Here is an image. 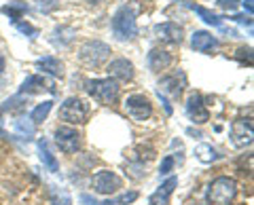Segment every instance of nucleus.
I'll list each match as a JSON object with an SVG mask.
<instances>
[{"instance_id":"obj_13","label":"nucleus","mask_w":254,"mask_h":205,"mask_svg":"<svg viewBox=\"0 0 254 205\" xmlns=\"http://www.w3.org/2000/svg\"><path fill=\"white\" fill-rule=\"evenodd\" d=\"M178 186V178H168L165 182L157 188V191L148 197V203L150 205H168L170 199H172V193H174V188Z\"/></svg>"},{"instance_id":"obj_26","label":"nucleus","mask_w":254,"mask_h":205,"mask_svg":"<svg viewBox=\"0 0 254 205\" xmlns=\"http://www.w3.org/2000/svg\"><path fill=\"white\" fill-rule=\"evenodd\" d=\"M15 131L21 133L26 140H30L34 136V125H30L28 121H15Z\"/></svg>"},{"instance_id":"obj_21","label":"nucleus","mask_w":254,"mask_h":205,"mask_svg":"<svg viewBox=\"0 0 254 205\" xmlns=\"http://www.w3.org/2000/svg\"><path fill=\"white\" fill-rule=\"evenodd\" d=\"M43 89H47L45 78H43V76H38V74H32V76H28L26 81L21 83L19 93H41Z\"/></svg>"},{"instance_id":"obj_36","label":"nucleus","mask_w":254,"mask_h":205,"mask_svg":"<svg viewBox=\"0 0 254 205\" xmlns=\"http://www.w3.org/2000/svg\"><path fill=\"white\" fill-rule=\"evenodd\" d=\"M91 2H93V0H91ZM95 2H98V0H95Z\"/></svg>"},{"instance_id":"obj_25","label":"nucleus","mask_w":254,"mask_h":205,"mask_svg":"<svg viewBox=\"0 0 254 205\" xmlns=\"http://www.w3.org/2000/svg\"><path fill=\"white\" fill-rule=\"evenodd\" d=\"M138 199V193L136 191H131V193H123L121 197H117L115 201H104L102 205H129Z\"/></svg>"},{"instance_id":"obj_4","label":"nucleus","mask_w":254,"mask_h":205,"mask_svg":"<svg viewBox=\"0 0 254 205\" xmlns=\"http://www.w3.org/2000/svg\"><path fill=\"white\" fill-rule=\"evenodd\" d=\"M108 57H110V47L106 43H102V41L85 43L81 47V51H78V59H81L85 66H89V68L102 66Z\"/></svg>"},{"instance_id":"obj_10","label":"nucleus","mask_w":254,"mask_h":205,"mask_svg":"<svg viewBox=\"0 0 254 205\" xmlns=\"http://www.w3.org/2000/svg\"><path fill=\"white\" fill-rule=\"evenodd\" d=\"M187 116L195 125H203V123L210 121V112H208V108H205L203 98L199 96V93L189 96V100H187Z\"/></svg>"},{"instance_id":"obj_32","label":"nucleus","mask_w":254,"mask_h":205,"mask_svg":"<svg viewBox=\"0 0 254 205\" xmlns=\"http://www.w3.org/2000/svg\"><path fill=\"white\" fill-rule=\"evenodd\" d=\"M216 4L220 6V9L233 11V9H235V4H237V0H216Z\"/></svg>"},{"instance_id":"obj_28","label":"nucleus","mask_w":254,"mask_h":205,"mask_svg":"<svg viewBox=\"0 0 254 205\" xmlns=\"http://www.w3.org/2000/svg\"><path fill=\"white\" fill-rule=\"evenodd\" d=\"M174 163H176V161H174L172 154L165 156V159L161 161V167H159V176H168V173L174 169Z\"/></svg>"},{"instance_id":"obj_29","label":"nucleus","mask_w":254,"mask_h":205,"mask_svg":"<svg viewBox=\"0 0 254 205\" xmlns=\"http://www.w3.org/2000/svg\"><path fill=\"white\" fill-rule=\"evenodd\" d=\"M237 59H248V64H252V49L250 47H242V49H237Z\"/></svg>"},{"instance_id":"obj_3","label":"nucleus","mask_w":254,"mask_h":205,"mask_svg":"<svg viewBox=\"0 0 254 205\" xmlns=\"http://www.w3.org/2000/svg\"><path fill=\"white\" fill-rule=\"evenodd\" d=\"M237 195V182L229 176H220L212 180L208 186V205H231Z\"/></svg>"},{"instance_id":"obj_23","label":"nucleus","mask_w":254,"mask_h":205,"mask_svg":"<svg viewBox=\"0 0 254 205\" xmlns=\"http://www.w3.org/2000/svg\"><path fill=\"white\" fill-rule=\"evenodd\" d=\"M51 108H53V102H51V100H47V102H43V104H38V106H36V108L30 112V119H32V123H34V125L43 123V121L47 119V116H49Z\"/></svg>"},{"instance_id":"obj_8","label":"nucleus","mask_w":254,"mask_h":205,"mask_svg":"<svg viewBox=\"0 0 254 205\" xmlns=\"http://www.w3.org/2000/svg\"><path fill=\"white\" fill-rule=\"evenodd\" d=\"M91 186H93V191L100 195H113L121 188V178L110 169H102L91 178Z\"/></svg>"},{"instance_id":"obj_22","label":"nucleus","mask_w":254,"mask_h":205,"mask_svg":"<svg viewBox=\"0 0 254 205\" xmlns=\"http://www.w3.org/2000/svg\"><path fill=\"white\" fill-rule=\"evenodd\" d=\"M195 156H197V159H199L201 163H214V161L220 159L218 151H216V148H214L212 144H197V146H195Z\"/></svg>"},{"instance_id":"obj_19","label":"nucleus","mask_w":254,"mask_h":205,"mask_svg":"<svg viewBox=\"0 0 254 205\" xmlns=\"http://www.w3.org/2000/svg\"><path fill=\"white\" fill-rule=\"evenodd\" d=\"M185 6H189L190 11H195V13L201 17V21H205V23H208V26H214V28H220V26H222V19L218 17L216 13H212L210 9H205V6L193 4V2H185Z\"/></svg>"},{"instance_id":"obj_17","label":"nucleus","mask_w":254,"mask_h":205,"mask_svg":"<svg viewBox=\"0 0 254 205\" xmlns=\"http://www.w3.org/2000/svg\"><path fill=\"white\" fill-rule=\"evenodd\" d=\"M36 66L41 68L43 72L51 74V76H58V78L64 76V64H62L58 57H53V55H43V57H38L36 59Z\"/></svg>"},{"instance_id":"obj_33","label":"nucleus","mask_w":254,"mask_h":205,"mask_svg":"<svg viewBox=\"0 0 254 205\" xmlns=\"http://www.w3.org/2000/svg\"><path fill=\"white\" fill-rule=\"evenodd\" d=\"M81 203H85V205H98V201L91 199L89 195H81Z\"/></svg>"},{"instance_id":"obj_30","label":"nucleus","mask_w":254,"mask_h":205,"mask_svg":"<svg viewBox=\"0 0 254 205\" xmlns=\"http://www.w3.org/2000/svg\"><path fill=\"white\" fill-rule=\"evenodd\" d=\"M38 2V9H41L43 13H49L51 9H55V2L53 0H36Z\"/></svg>"},{"instance_id":"obj_9","label":"nucleus","mask_w":254,"mask_h":205,"mask_svg":"<svg viewBox=\"0 0 254 205\" xmlns=\"http://www.w3.org/2000/svg\"><path fill=\"white\" fill-rule=\"evenodd\" d=\"M231 138H233V144L237 148L250 146L252 144V138H254L252 119H237V121H233L231 123Z\"/></svg>"},{"instance_id":"obj_6","label":"nucleus","mask_w":254,"mask_h":205,"mask_svg":"<svg viewBox=\"0 0 254 205\" xmlns=\"http://www.w3.org/2000/svg\"><path fill=\"white\" fill-rule=\"evenodd\" d=\"M125 110L127 114L131 116L133 121H146L150 114H153V104H150V100L146 96H142V93H133L125 100Z\"/></svg>"},{"instance_id":"obj_11","label":"nucleus","mask_w":254,"mask_h":205,"mask_svg":"<svg viewBox=\"0 0 254 205\" xmlns=\"http://www.w3.org/2000/svg\"><path fill=\"white\" fill-rule=\"evenodd\" d=\"M182 89H185V74L182 72L163 76L157 85V93H161V96H172V98H178L182 93Z\"/></svg>"},{"instance_id":"obj_27","label":"nucleus","mask_w":254,"mask_h":205,"mask_svg":"<svg viewBox=\"0 0 254 205\" xmlns=\"http://www.w3.org/2000/svg\"><path fill=\"white\" fill-rule=\"evenodd\" d=\"M13 26H15V28H17V30H19V32H21V34H26V36H30V38H36V36H38V28H34V26H30V23H28V21H15V23H13Z\"/></svg>"},{"instance_id":"obj_35","label":"nucleus","mask_w":254,"mask_h":205,"mask_svg":"<svg viewBox=\"0 0 254 205\" xmlns=\"http://www.w3.org/2000/svg\"><path fill=\"white\" fill-rule=\"evenodd\" d=\"M2 70H4V57H2V53H0V74H2Z\"/></svg>"},{"instance_id":"obj_15","label":"nucleus","mask_w":254,"mask_h":205,"mask_svg":"<svg viewBox=\"0 0 254 205\" xmlns=\"http://www.w3.org/2000/svg\"><path fill=\"white\" fill-rule=\"evenodd\" d=\"M190 47L199 53H208L218 47V38L212 36L210 32H205V30H197V32L190 36Z\"/></svg>"},{"instance_id":"obj_14","label":"nucleus","mask_w":254,"mask_h":205,"mask_svg":"<svg viewBox=\"0 0 254 205\" xmlns=\"http://www.w3.org/2000/svg\"><path fill=\"white\" fill-rule=\"evenodd\" d=\"M155 32L165 43H182V38H185V30H182V26H178V23H174V21L159 23V26H155Z\"/></svg>"},{"instance_id":"obj_7","label":"nucleus","mask_w":254,"mask_h":205,"mask_svg":"<svg viewBox=\"0 0 254 205\" xmlns=\"http://www.w3.org/2000/svg\"><path fill=\"white\" fill-rule=\"evenodd\" d=\"M55 144L62 153L66 154H74L78 148H81V133H78L74 127H58L55 129Z\"/></svg>"},{"instance_id":"obj_1","label":"nucleus","mask_w":254,"mask_h":205,"mask_svg":"<svg viewBox=\"0 0 254 205\" xmlns=\"http://www.w3.org/2000/svg\"><path fill=\"white\" fill-rule=\"evenodd\" d=\"M110 26H113V34L117 41H131V38L138 36V26H136V9L133 6H121L115 15H113V21H110Z\"/></svg>"},{"instance_id":"obj_24","label":"nucleus","mask_w":254,"mask_h":205,"mask_svg":"<svg viewBox=\"0 0 254 205\" xmlns=\"http://www.w3.org/2000/svg\"><path fill=\"white\" fill-rule=\"evenodd\" d=\"M51 205H72V199H70V195L64 191V188L53 186V191H51Z\"/></svg>"},{"instance_id":"obj_12","label":"nucleus","mask_w":254,"mask_h":205,"mask_svg":"<svg viewBox=\"0 0 254 205\" xmlns=\"http://www.w3.org/2000/svg\"><path fill=\"white\" fill-rule=\"evenodd\" d=\"M106 72L110 78H119V81H131L133 74H136V70H133V64L129 59L125 57H119V59H113L110 64L106 66Z\"/></svg>"},{"instance_id":"obj_34","label":"nucleus","mask_w":254,"mask_h":205,"mask_svg":"<svg viewBox=\"0 0 254 205\" xmlns=\"http://www.w3.org/2000/svg\"><path fill=\"white\" fill-rule=\"evenodd\" d=\"M244 9L248 11V15H252V0H244Z\"/></svg>"},{"instance_id":"obj_18","label":"nucleus","mask_w":254,"mask_h":205,"mask_svg":"<svg viewBox=\"0 0 254 205\" xmlns=\"http://www.w3.org/2000/svg\"><path fill=\"white\" fill-rule=\"evenodd\" d=\"M38 151H41V161H43L45 167L49 169L51 173H58L60 171V163H58V159H55V154L51 153L49 142H47L45 138L38 140Z\"/></svg>"},{"instance_id":"obj_2","label":"nucleus","mask_w":254,"mask_h":205,"mask_svg":"<svg viewBox=\"0 0 254 205\" xmlns=\"http://www.w3.org/2000/svg\"><path fill=\"white\" fill-rule=\"evenodd\" d=\"M85 89L93 100H98L100 104L110 106L119 100L121 87H119V81L108 76V78H91V81H85Z\"/></svg>"},{"instance_id":"obj_31","label":"nucleus","mask_w":254,"mask_h":205,"mask_svg":"<svg viewBox=\"0 0 254 205\" xmlns=\"http://www.w3.org/2000/svg\"><path fill=\"white\" fill-rule=\"evenodd\" d=\"M231 19L237 23H244V26H252V15H231Z\"/></svg>"},{"instance_id":"obj_20","label":"nucleus","mask_w":254,"mask_h":205,"mask_svg":"<svg viewBox=\"0 0 254 205\" xmlns=\"http://www.w3.org/2000/svg\"><path fill=\"white\" fill-rule=\"evenodd\" d=\"M30 11V6L26 2H21V0H15V2H9V4H4L2 9H0V13H4V15H9V19L15 23V21H19L21 19V15H26Z\"/></svg>"},{"instance_id":"obj_5","label":"nucleus","mask_w":254,"mask_h":205,"mask_svg":"<svg viewBox=\"0 0 254 205\" xmlns=\"http://www.w3.org/2000/svg\"><path fill=\"white\" fill-rule=\"evenodd\" d=\"M89 116V108L81 98H68L60 106V119L70 125H83Z\"/></svg>"},{"instance_id":"obj_16","label":"nucleus","mask_w":254,"mask_h":205,"mask_svg":"<svg viewBox=\"0 0 254 205\" xmlns=\"http://www.w3.org/2000/svg\"><path fill=\"white\" fill-rule=\"evenodd\" d=\"M146 64L153 72H161V70H165L172 64V55L168 51H163V49H150L148 57H146Z\"/></svg>"}]
</instances>
